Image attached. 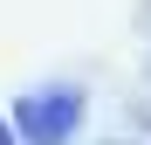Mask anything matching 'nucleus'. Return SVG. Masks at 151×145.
I'll return each instance as SVG.
<instances>
[{"label":"nucleus","mask_w":151,"mask_h":145,"mask_svg":"<svg viewBox=\"0 0 151 145\" xmlns=\"http://www.w3.org/2000/svg\"><path fill=\"white\" fill-rule=\"evenodd\" d=\"M76 125H83V90H76V83L28 90L21 111H14V138H28V145H69Z\"/></svg>","instance_id":"obj_1"},{"label":"nucleus","mask_w":151,"mask_h":145,"mask_svg":"<svg viewBox=\"0 0 151 145\" xmlns=\"http://www.w3.org/2000/svg\"><path fill=\"white\" fill-rule=\"evenodd\" d=\"M0 145H14V125H7V117H0Z\"/></svg>","instance_id":"obj_2"}]
</instances>
